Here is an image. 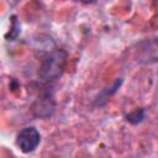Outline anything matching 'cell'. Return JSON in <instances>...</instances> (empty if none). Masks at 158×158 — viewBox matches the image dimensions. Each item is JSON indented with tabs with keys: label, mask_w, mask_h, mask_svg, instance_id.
Here are the masks:
<instances>
[{
	"label": "cell",
	"mask_w": 158,
	"mask_h": 158,
	"mask_svg": "<svg viewBox=\"0 0 158 158\" xmlns=\"http://www.w3.org/2000/svg\"><path fill=\"white\" fill-rule=\"evenodd\" d=\"M68 63V53L63 48H53L49 53L44 56L41 62L37 80L42 86H48L56 80H58L67 67Z\"/></svg>",
	"instance_id": "obj_1"
},
{
	"label": "cell",
	"mask_w": 158,
	"mask_h": 158,
	"mask_svg": "<svg viewBox=\"0 0 158 158\" xmlns=\"http://www.w3.org/2000/svg\"><path fill=\"white\" fill-rule=\"evenodd\" d=\"M49 89L46 88V90H43L31 105V112L36 118L48 120L56 112L57 104L54 99V93L53 90H49Z\"/></svg>",
	"instance_id": "obj_2"
},
{
	"label": "cell",
	"mask_w": 158,
	"mask_h": 158,
	"mask_svg": "<svg viewBox=\"0 0 158 158\" xmlns=\"http://www.w3.org/2000/svg\"><path fill=\"white\" fill-rule=\"evenodd\" d=\"M135 59L142 65L158 63V37L146 38L137 42L135 46Z\"/></svg>",
	"instance_id": "obj_3"
},
{
	"label": "cell",
	"mask_w": 158,
	"mask_h": 158,
	"mask_svg": "<svg viewBox=\"0 0 158 158\" xmlns=\"http://www.w3.org/2000/svg\"><path fill=\"white\" fill-rule=\"evenodd\" d=\"M15 143H16L17 148L22 153H25V154L32 153V152H35L37 149V147L41 143V133L33 126L23 127L16 135Z\"/></svg>",
	"instance_id": "obj_4"
},
{
	"label": "cell",
	"mask_w": 158,
	"mask_h": 158,
	"mask_svg": "<svg viewBox=\"0 0 158 158\" xmlns=\"http://www.w3.org/2000/svg\"><path fill=\"white\" fill-rule=\"evenodd\" d=\"M122 81H123V80H122L121 78H118V79H117L110 88H105V89H102V90L95 96V99H94V105H95V106H99V107L106 105L107 101L110 100V98L117 93V90L120 89Z\"/></svg>",
	"instance_id": "obj_5"
},
{
	"label": "cell",
	"mask_w": 158,
	"mask_h": 158,
	"mask_svg": "<svg viewBox=\"0 0 158 158\" xmlns=\"http://www.w3.org/2000/svg\"><path fill=\"white\" fill-rule=\"evenodd\" d=\"M21 33V25H20V21L17 19L16 15H11L10 16V30L9 32L5 35V40L6 41H15L17 40V37L20 36Z\"/></svg>",
	"instance_id": "obj_6"
},
{
	"label": "cell",
	"mask_w": 158,
	"mask_h": 158,
	"mask_svg": "<svg viewBox=\"0 0 158 158\" xmlns=\"http://www.w3.org/2000/svg\"><path fill=\"white\" fill-rule=\"evenodd\" d=\"M146 109L144 107H137L133 111L125 115V120L131 125H139L146 118Z\"/></svg>",
	"instance_id": "obj_7"
},
{
	"label": "cell",
	"mask_w": 158,
	"mask_h": 158,
	"mask_svg": "<svg viewBox=\"0 0 158 158\" xmlns=\"http://www.w3.org/2000/svg\"><path fill=\"white\" fill-rule=\"evenodd\" d=\"M78 1H81V2H84V4H93V2H95L96 0H78Z\"/></svg>",
	"instance_id": "obj_8"
}]
</instances>
